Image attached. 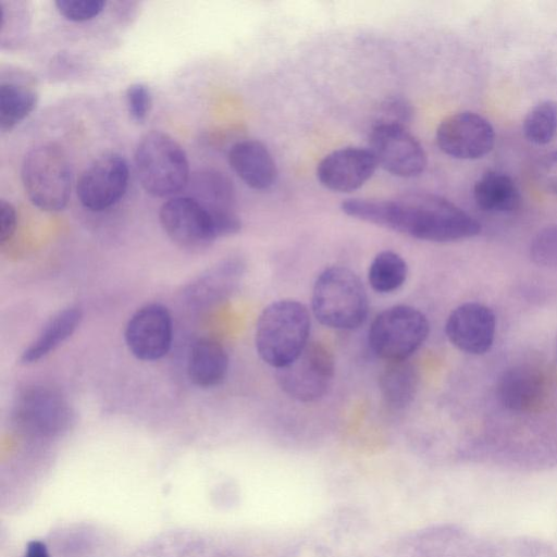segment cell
<instances>
[{
	"label": "cell",
	"instance_id": "25",
	"mask_svg": "<svg viewBox=\"0 0 557 557\" xmlns=\"http://www.w3.org/2000/svg\"><path fill=\"white\" fill-rule=\"evenodd\" d=\"M408 265L395 251L383 250L371 261L368 281L373 290L387 294L397 290L407 280Z\"/></svg>",
	"mask_w": 557,
	"mask_h": 557
},
{
	"label": "cell",
	"instance_id": "16",
	"mask_svg": "<svg viewBox=\"0 0 557 557\" xmlns=\"http://www.w3.org/2000/svg\"><path fill=\"white\" fill-rule=\"evenodd\" d=\"M245 264L238 258L225 259L199 275L184 290L187 305L207 309L227 299L238 287Z\"/></svg>",
	"mask_w": 557,
	"mask_h": 557
},
{
	"label": "cell",
	"instance_id": "26",
	"mask_svg": "<svg viewBox=\"0 0 557 557\" xmlns=\"http://www.w3.org/2000/svg\"><path fill=\"white\" fill-rule=\"evenodd\" d=\"M522 132L532 144L546 145L557 133V103L543 100L533 106L523 119Z\"/></svg>",
	"mask_w": 557,
	"mask_h": 557
},
{
	"label": "cell",
	"instance_id": "23",
	"mask_svg": "<svg viewBox=\"0 0 557 557\" xmlns=\"http://www.w3.org/2000/svg\"><path fill=\"white\" fill-rule=\"evenodd\" d=\"M418 382V371L408 359L391 361L379 380L381 396L389 408L404 409L413 400Z\"/></svg>",
	"mask_w": 557,
	"mask_h": 557
},
{
	"label": "cell",
	"instance_id": "5",
	"mask_svg": "<svg viewBox=\"0 0 557 557\" xmlns=\"http://www.w3.org/2000/svg\"><path fill=\"white\" fill-rule=\"evenodd\" d=\"M21 178L29 201L42 211L62 210L69 202L72 186L71 165L55 144H41L23 158Z\"/></svg>",
	"mask_w": 557,
	"mask_h": 557
},
{
	"label": "cell",
	"instance_id": "21",
	"mask_svg": "<svg viewBox=\"0 0 557 557\" xmlns=\"http://www.w3.org/2000/svg\"><path fill=\"white\" fill-rule=\"evenodd\" d=\"M82 318L83 313L78 307H69L58 312L22 352L21 362L30 364L53 351L75 332Z\"/></svg>",
	"mask_w": 557,
	"mask_h": 557
},
{
	"label": "cell",
	"instance_id": "27",
	"mask_svg": "<svg viewBox=\"0 0 557 557\" xmlns=\"http://www.w3.org/2000/svg\"><path fill=\"white\" fill-rule=\"evenodd\" d=\"M530 257L537 265L557 270V224L539 231L530 244Z\"/></svg>",
	"mask_w": 557,
	"mask_h": 557
},
{
	"label": "cell",
	"instance_id": "14",
	"mask_svg": "<svg viewBox=\"0 0 557 557\" xmlns=\"http://www.w3.org/2000/svg\"><path fill=\"white\" fill-rule=\"evenodd\" d=\"M496 318L487 306L469 301L456 307L448 315L445 333L459 350L471 355H483L494 343Z\"/></svg>",
	"mask_w": 557,
	"mask_h": 557
},
{
	"label": "cell",
	"instance_id": "3",
	"mask_svg": "<svg viewBox=\"0 0 557 557\" xmlns=\"http://www.w3.org/2000/svg\"><path fill=\"white\" fill-rule=\"evenodd\" d=\"M317 320L327 327L352 330L368 314V296L362 282L348 268L334 265L317 277L311 297Z\"/></svg>",
	"mask_w": 557,
	"mask_h": 557
},
{
	"label": "cell",
	"instance_id": "33",
	"mask_svg": "<svg viewBox=\"0 0 557 557\" xmlns=\"http://www.w3.org/2000/svg\"><path fill=\"white\" fill-rule=\"evenodd\" d=\"M23 557H50V554L44 542L33 540L28 542Z\"/></svg>",
	"mask_w": 557,
	"mask_h": 557
},
{
	"label": "cell",
	"instance_id": "15",
	"mask_svg": "<svg viewBox=\"0 0 557 557\" xmlns=\"http://www.w3.org/2000/svg\"><path fill=\"white\" fill-rule=\"evenodd\" d=\"M376 166L369 149L345 147L332 151L320 161L317 176L325 188L349 193L371 178Z\"/></svg>",
	"mask_w": 557,
	"mask_h": 557
},
{
	"label": "cell",
	"instance_id": "24",
	"mask_svg": "<svg viewBox=\"0 0 557 557\" xmlns=\"http://www.w3.org/2000/svg\"><path fill=\"white\" fill-rule=\"evenodd\" d=\"M37 92L22 82H1L0 84V129L11 131L22 122L36 107Z\"/></svg>",
	"mask_w": 557,
	"mask_h": 557
},
{
	"label": "cell",
	"instance_id": "6",
	"mask_svg": "<svg viewBox=\"0 0 557 557\" xmlns=\"http://www.w3.org/2000/svg\"><path fill=\"white\" fill-rule=\"evenodd\" d=\"M429 331L424 313L411 306L397 305L374 318L368 342L373 354L387 362L407 360L423 345Z\"/></svg>",
	"mask_w": 557,
	"mask_h": 557
},
{
	"label": "cell",
	"instance_id": "32",
	"mask_svg": "<svg viewBox=\"0 0 557 557\" xmlns=\"http://www.w3.org/2000/svg\"><path fill=\"white\" fill-rule=\"evenodd\" d=\"M16 210L5 199L0 200V244L8 242L14 234L16 227Z\"/></svg>",
	"mask_w": 557,
	"mask_h": 557
},
{
	"label": "cell",
	"instance_id": "1",
	"mask_svg": "<svg viewBox=\"0 0 557 557\" xmlns=\"http://www.w3.org/2000/svg\"><path fill=\"white\" fill-rule=\"evenodd\" d=\"M341 209L354 219L426 242H457L481 232L480 222L463 209L442 196L423 191L388 200L347 199Z\"/></svg>",
	"mask_w": 557,
	"mask_h": 557
},
{
	"label": "cell",
	"instance_id": "28",
	"mask_svg": "<svg viewBox=\"0 0 557 557\" xmlns=\"http://www.w3.org/2000/svg\"><path fill=\"white\" fill-rule=\"evenodd\" d=\"M58 12L72 22H85L98 16L107 2L103 0H57Z\"/></svg>",
	"mask_w": 557,
	"mask_h": 557
},
{
	"label": "cell",
	"instance_id": "18",
	"mask_svg": "<svg viewBox=\"0 0 557 557\" xmlns=\"http://www.w3.org/2000/svg\"><path fill=\"white\" fill-rule=\"evenodd\" d=\"M228 163L235 174L253 189L264 190L276 182V164L268 148L258 140L234 144L228 151Z\"/></svg>",
	"mask_w": 557,
	"mask_h": 557
},
{
	"label": "cell",
	"instance_id": "2",
	"mask_svg": "<svg viewBox=\"0 0 557 557\" xmlns=\"http://www.w3.org/2000/svg\"><path fill=\"white\" fill-rule=\"evenodd\" d=\"M311 321L307 307L293 299L267 306L260 313L255 332L259 357L280 369L293 361L308 345Z\"/></svg>",
	"mask_w": 557,
	"mask_h": 557
},
{
	"label": "cell",
	"instance_id": "8",
	"mask_svg": "<svg viewBox=\"0 0 557 557\" xmlns=\"http://www.w3.org/2000/svg\"><path fill=\"white\" fill-rule=\"evenodd\" d=\"M73 413L66 399L57 391L33 385L20 393L13 408V421L25 434L53 438L71 425Z\"/></svg>",
	"mask_w": 557,
	"mask_h": 557
},
{
	"label": "cell",
	"instance_id": "4",
	"mask_svg": "<svg viewBox=\"0 0 557 557\" xmlns=\"http://www.w3.org/2000/svg\"><path fill=\"white\" fill-rule=\"evenodd\" d=\"M135 168L143 188L151 196H172L188 184L189 164L183 147L169 134L151 131L135 150Z\"/></svg>",
	"mask_w": 557,
	"mask_h": 557
},
{
	"label": "cell",
	"instance_id": "11",
	"mask_svg": "<svg viewBox=\"0 0 557 557\" xmlns=\"http://www.w3.org/2000/svg\"><path fill=\"white\" fill-rule=\"evenodd\" d=\"M159 220L169 238L185 249H201L219 238L210 212L189 196L163 202Z\"/></svg>",
	"mask_w": 557,
	"mask_h": 557
},
{
	"label": "cell",
	"instance_id": "17",
	"mask_svg": "<svg viewBox=\"0 0 557 557\" xmlns=\"http://www.w3.org/2000/svg\"><path fill=\"white\" fill-rule=\"evenodd\" d=\"M547 395L544 374L529 364L513 366L504 371L497 383V396L504 407L516 412L539 408Z\"/></svg>",
	"mask_w": 557,
	"mask_h": 557
},
{
	"label": "cell",
	"instance_id": "22",
	"mask_svg": "<svg viewBox=\"0 0 557 557\" xmlns=\"http://www.w3.org/2000/svg\"><path fill=\"white\" fill-rule=\"evenodd\" d=\"M189 197L202 205L211 215L235 213V189L227 176L215 170L195 175Z\"/></svg>",
	"mask_w": 557,
	"mask_h": 557
},
{
	"label": "cell",
	"instance_id": "10",
	"mask_svg": "<svg viewBox=\"0 0 557 557\" xmlns=\"http://www.w3.org/2000/svg\"><path fill=\"white\" fill-rule=\"evenodd\" d=\"M128 176V163L123 156L103 153L82 172L76 184L77 197L86 209L103 211L124 196Z\"/></svg>",
	"mask_w": 557,
	"mask_h": 557
},
{
	"label": "cell",
	"instance_id": "7",
	"mask_svg": "<svg viewBox=\"0 0 557 557\" xmlns=\"http://www.w3.org/2000/svg\"><path fill=\"white\" fill-rule=\"evenodd\" d=\"M334 371L331 350L322 343L311 342L293 361L277 369L276 380L288 397L312 403L327 393Z\"/></svg>",
	"mask_w": 557,
	"mask_h": 557
},
{
	"label": "cell",
	"instance_id": "9",
	"mask_svg": "<svg viewBox=\"0 0 557 557\" xmlns=\"http://www.w3.org/2000/svg\"><path fill=\"white\" fill-rule=\"evenodd\" d=\"M369 150L379 166L399 177L418 176L426 168L428 158L422 145L405 126L374 124Z\"/></svg>",
	"mask_w": 557,
	"mask_h": 557
},
{
	"label": "cell",
	"instance_id": "31",
	"mask_svg": "<svg viewBox=\"0 0 557 557\" xmlns=\"http://www.w3.org/2000/svg\"><path fill=\"white\" fill-rule=\"evenodd\" d=\"M411 114V108L406 100L392 98L382 104L375 124H393L406 127V124L410 121Z\"/></svg>",
	"mask_w": 557,
	"mask_h": 557
},
{
	"label": "cell",
	"instance_id": "12",
	"mask_svg": "<svg viewBox=\"0 0 557 557\" xmlns=\"http://www.w3.org/2000/svg\"><path fill=\"white\" fill-rule=\"evenodd\" d=\"M436 143L447 156L474 160L493 149L495 131L488 120L475 112H457L441 122L436 129Z\"/></svg>",
	"mask_w": 557,
	"mask_h": 557
},
{
	"label": "cell",
	"instance_id": "13",
	"mask_svg": "<svg viewBox=\"0 0 557 557\" xmlns=\"http://www.w3.org/2000/svg\"><path fill=\"white\" fill-rule=\"evenodd\" d=\"M172 320L168 309L149 304L138 309L125 329L129 351L139 360L154 361L164 357L172 344Z\"/></svg>",
	"mask_w": 557,
	"mask_h": 557
},
{
	"label": "cell",
	"instance_id": "19",
	"mask_svg": "<svg viewBox=\"0 0 557 557\" xmlns=\"http://www.w3.org/2000/svg\"><path fill=\"white\" fill-rule=\"evenodd\" d=\"M227 369L228 357L220 343L200 338L193 344L188 355L187 372L196 386L210 388L221 384Z\"/></svg>",
	"mask_w": 557,
	"mask_h": 557
},
{
	"label": "cell",
	"instance_id": "29",
	"mask_svg": "<svg viewBox=\"0 0 557 557\" xmlns=\"http://www.w3.org/2000/svg\"><path fill=\"white\" fill-rule=\"evenodd\" d=\"M152 97L148 86L136 83L126 90V104L132 119L143 123L151 108Z\"/></svg>",
	"mask_w": 557,
	"mask_h": 557
},
{
	"label": "cell",
	"instance_id": "20",
	"mask_svg": "<svg viewBox=\"0 0 557 557\" xmlns=\"http://www.w3.org/2000/svg\"><path fill=\"white\" fill-rule=\"evenodd\" d=\"M473 198L486 212L506 213L517 209L521 201L520 190L507 173L488 170L474 183Z\"/></svg>",
	"mask_w": 557,
	"mask_h": 557
},
{
	"label": "cell",
	"instance_id": "30",
	"mask_svg": "<svg viewBox=\"0 0 557 557\" xmlns=\"http://www.w3.org/2000/svg\"><path fill=\"white\" fill-rule=\"evenodd\" d=\"M533 175L541 188L557 195V150L542 156L536 161Z\"/></svg>",
	"mask_w": 557,
	"mask_h": 557
}]
</instances>
